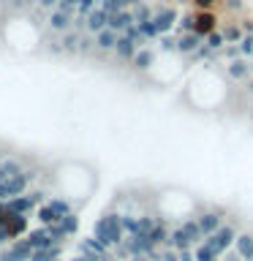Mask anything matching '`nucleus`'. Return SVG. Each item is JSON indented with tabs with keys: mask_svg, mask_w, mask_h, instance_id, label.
Returning a JSON list of instances; mask_svg holds the SVG:
<instances>
[{
	"mask_svg": "<svg viewBox=\"0 0 253 261\" xmlns=\"http://www.w3.org/2000/svg\"><path fill=\"white\" fill-rule=\"evenodd\" d=\"M93 237L101 240L109 250L120 248V245L125 242V237H128L125 228H122V212H114V210L104 212V215L93 223Z\"/></svg>",
	"mask_w": 253,
	"mask_h": 261,
	"instance_id": "obj_1",
	"label": "nucleus"
},
{
	"mask_svg": "<svg viewBox=\"0 0 253 261\" xmlns=\"http://www.w3.org/2000/svg\"><path fill=\"white\" fill-rule=\"evenodd\" d=\"M237 234H240V231L234 228V223H223V226H220L215 234L204 237V245H210V248L215 250L218 256H223V253H229V248H234Z\"/></svg>",
	"mask_w": 253,
	"mask_h": 261,
	"instance_id": "obj_2",
	"label": "nucleus"
},
{
	"mask_svg": "<svg viewBox=\"0 0 253 261\" xmlns=\"http://www.w3.org/2000/svg\"><path fill=\"white\" fill-rule=\"evenodd\" d=\"M77 250H79V256H85L87 261H114V253L106 248L101 240H95L93 234L85 237V240H79Z\"/></svg>",
	"mask_w": 253,
	"mask_h": 261,
	"instance_id": "obj_3",
	"label": "nucleus"
},
{
	"mask_svg": "<svg viewBox=\"0 0 253 261\" xmlns=\"http://www.w3.org/2000/svg\"><path fill=\"white\" fill-rule=\"evenodd\" d=\"M177 22H180V11L174 6H158L155 8V16H153V24L161 36L166 33H174L177 30Z\"/></svg>",
	"mask_w": 253,
	"mask_h": 261,
	"instance_id": "obj_4",
	"label": "nucleus"
},
{
	"mask_svg": "<svg viewBox=\"0 0 253 261\" xmlns=\"http://www.w3.org/2000/svg\"><path fill=\"white\" fill-rule=\"evenodd\" d=\"M33 258V248L28 245V240H14L8 248L0 250V261H30Z\"/></svg>",
	"mask_w": 253,
	"mask_h": 261,
	"instance_id": "obj_5",
	"label": "nucleus"
},
{
	"mask_svg": "<svg viewBox=\"0 0 253 261\" xmlns=\"http://www.w3.org/2000/svg\"><path fill=\"white\" fill-rule=\"evenodd\" d=\"M223 210H201L199 215H196V220H199V226H201V231L204 237H210V234H215L220 226H223Z\"/></svg>",
	"mask_w": 253,
	"mask_h": 261,
	"instance_id": "obj_6",
	"label": "nucleus"
},
{
	"mask_svg": "<svg viewBox=\"0 0 253 261\" xmlns=\"http://www.w3.org/2000/svg\"><path fill=\"white\" fill-rule=\"evenodd\" d=\"M73 19L77 16H71V14H65V11H60V8H55V11H49V16H46V28L52 30V33H68V30H73Z\"/></svg>",
	"mask_w": 253,
	"mask_h": 261,
	"instance_id": "obj_7",
	"label": "nucleus"
},
{
	"mask_svg": "<svg viewBox=\"0 0 253 261\" xmlns=\"http://www.w3.org/2000/svg\"><path fill=\"white\" fill-rule=\"evenodd\" d=\"M215 30H218V16H215V11H196V28H193L196 36L207 38L210 33H215Z\"/></svg>",
	"mask_w": 253,
	"mask_h": 261,
	"instance_id": "obj_8",
	"label": "nucleus"
},
{
	"mask_svg": "<svg viewBox=\"0 0 253 261\" xmlns=\"http://www.w3.org/2000/svg\"><path fill=\"white\" fill-rule=\"evenodd\" d=\"M226 76L232 79V82H245L248 76H253L250 60H245V57H237V60L226 63Z\"/></svg>",
	"mask_w": 253,
	"mask_h": 261,
	"instance_id": "obj_9",
	"label": "nucleus"
},
{
	"mask_svg": "<svg viewBox=\"0 0 253 261\" xmlns=\"http://www.w3.org/2000/svg\"><path fill=\"white\" fill-rule=\"evenodd\" d=\"M8 204V212H14V215H33V212H36V199H33V193L28 191L24 196H16V199H11V201H6Z\"/></svg>",
	"mask_w": 253,
	"mask_h": 261,
	"instance_id": "obj_10",
	"label": "nucleus"
},
{
	"mask_svg": "<svg viewBox=\"0 0 253 261\" xmlns=\"http://www.w3.org/2000/svg\"><path fill=\"white\" fill-rule=\"evenodd\" d=\"M155 57H158V55H155V49L142 46V49L136 52V57L131 60V68H134L136 73H147V71H150L153 65H155Z\"/></svg>",
	"mask_w": 253,
	"mask_h": 261,
	"instance_id": "obj_11",
	"label": "nucleus"
},
{
	"mask_svg": "<svg viewBox=\"0 0 253 261\" xmlns=\"http://www.w3.org/2000/svg\"><path fill=\"white\" fill-rule=\"evenodd\" d=\"M201 44H204L201 36H196V33H183V36H177V55L180 57H191Z\"/></svg>",
	"mask_w": 253,
	"mask_h": 261,
	"instance_id": "obj_12",
	"label": "nucleus"
},
{
	"mask_svg": "<svg viewBox=\"0 0 253 261\" xmlns=\"http://www.w3.org/2000/svg\"><path fill=\"white\" fill-rule=\"evenodd\" d=\"M106 24H109V14H106L104 8L98 6L93 14H87V19H85V30L90 33V36H98L101 30H106Z\"/></svg>",
	"mask_w": 253,
	"mask_h": 261,
	"instance_id": "obj_13",
	"label": "nucleus"
},
{
	"mask_svg": "<svg viewBox=\"0 0 253 261\" xmlns=\"http://www.w3.org/2000/svg\"><path fill=\"white\" fill-rule=\"evenodd\" d=\"M24 240H28V245H30L33 250H38V248H49V245H57V242H52V237H49V228H46V226L30 228V231L24 234Z\"/></svg>",
	"mask_w": 253,
	"mask_h": 261,
	"instance_id": "obj_14",
	"label": "nucleus"
},
{
	"mask_svg": "<svg viewBox=\"0 0 253 261\" xmlns=\"http://www.w3.org/2000/svg\"><path fill=\"white\" fill-rule=\"evenodd\" d=\"M136 52H139V44L136 41H131L128 36H120V41H117V46H114V57L117 60H122V63H131L136 57Z\"/></svg>",
	"mask_w": 253,
	"mask_h": 261,
	"instance_id": "obj_15",
	"label": "nucleus"
},
{
	"mask_svg": "<svg viewBox=\"0 0 253 261\" xmlns=\"http://www.w3.org/2000/svg\"><path fill=\"white\" fill-rule=\"evenodd\" d=\"M24 169H28V166H24V158L8 155V158L0 161V179H11V177H16V174H22Z\"/></svg>",
	"mask_w": 253,
	"mask_h": 261,
	"instance_id": "obj_16",
	"label": "nucleus"
},
{
	"mask_svg": "<svg viewBox=\"0 0 253 261\" xmlns=\"http://www.w3.org/2000/svg\"><path fill=\"white\" fill-rule=\"evenodd\" d=\"M131 24H136V19H134V11H131V8H125V11H120V14H109V24H106V28L109 30H114V33H125Z\"/></svg>",
	"mask_w": 253,
	"mask_h": 261,
	"instance_id": "obj_17",
	"label": "nucleus"
},
{
	"mask_svg": "<svg viewBox=\"0 0 253 261\" xmlns=\"http://www.w3.org/2000/svg\"><path fill=\"white\" fill-rule=\"evenodd\" d=\"M117 41H120V33H114V30H101L95 36V52H101V55H109L114 52V46H117Z\"/></svg>",
	"mask_w": 253,
	"mask_h": 261,
	"instance_id": "obj_18",
	"label": "nucleus"
},
{
	"mask_svg": "<svg viewBox=\"0 0 253 261\" xmlns=\"http://www.w3.org/2000/svg\"><path fill=\"white\" fill-rule=\"evenodd\" d=\"M6 226H8V231H11L14 240H22V237L30 231V218L28 215H14L11 212V218H8Z\"/></svg>",
	"mask_w": 253,
	"mask_h": 261,
	"instance_id": "obj_19",
	"label": "nucleus"
},
{
	"mask_svg": "<svg viewBox=\"0 0 253 261\" xmlns=\"http://www.w3.org/2000/svg\"><path fill=\"white\" fill-rule=\"evenodd\" d=\"M166 245H169V248H174V250H191L193 248L191 240H188V234H185V228H183V223H177L174 228H171Z\"/></svg>",
	"mask_w": 253,
	"mask_h": 261,
	"instance_id": "obj_20",
	"label": "nucleus"
},
{
	"mask_svg": "<svg viewBox=\"0 0 253 261\" xmlns=\"http://www.w3.org/2000/svg\"><path fill=\"white\" fill-rule=\"evenodd\" d=\"M234 250L242 256V261H250V258H253V234H250V231H242V234H237Z\"/></svg>",
	"mask_w": 253,
	"mask_h": 261,
	"instance_id": "obj_21",
	"label": "nucleus"
},
{
	"mask_svg": "<svg viewBox=\"0 0 253 261\" xmlns=\"http://www.w3.org/2000/svg\"><path fill=\"white\" fill-rule=\"evenodd\" d=\"M60 44H63V55H79V46H82V36L79 30H68L60 36Z\"/></svg>",
	"mask_w": 253,
	"mask_h": 261,
	"instance_id": "obj_22",
	"label": "nucleus"
},
{
	"mask_svg": "<svg viewBox=\"0 0 253 261\" xmlns=\"http://www.w3.org/2000/svg\"><path fill=\"white\" fill-rule=\"evenodd\" d=\"M46 204L52 207V212H55V215L60 218V220H63L65 215H71V212H73V204H71L68 196H52V199H49Z\"/></svg>",
	"mask_w": 253,
	"mask_h": 261,
	"instance_id": "obj_23",
	"label": "nucleus"
},
{
	"mask_svg": "<svg viewBox=\"0 0 253 261\" xmlns=\"http://www.w3.org/2000/svg\"><path fill=\"white\" fill-rule=\"evenodd\" d=\"M57 258H63V245H49V248L33 250L30 261H57Z\"/></svg>",
	"mask_w": 253,
	"mask_h": 261,
	"instance_id": "obj_24",
	"label": "nucleus"
},
{
	"mask_svg": "<svg viewBox=\"0 0 253 261\" xmlns=\"http://www.w3.org/2000/svg\"><path fill=\"white\" fill-rule=\"evenodd\" d=\"M36 218H38V226H55V223H60V218L52 212L49 204H41V207L36 210Z\"/></svg>",
	"mask_w": 253,
	"mask_h": 261,
	"instance_id": "obj_25",
	"label": "nucleus"
},
{
	"mask_svg": "<svg viewBox=\"0 0 253 261\" xmlns=\"http://www.w3.org/2000/svg\"><path fill=\"white\" fill-rule=\"evenodd\" d=\"M218 55H220V52H212L207 44H201L191 57H188V60H191V63H212V60H218Z\"/></svg>",
	"mask_w": 253,
	"mask_h": 261,
	"instance_id": "obj_26",
	"label": "nucleus"
},
{
	"mask_svg": "<svg viewBox=\"0 0 253 261\" xmlns=\"http://www.w3.org/2000/svg\"><path fill=\"white\" fill-rule=\"evenodd\" d=\"M223 38H226V44H240L242 41V36H245V30H242V24H237V22H232V24H226L223 30Z\"/></svg>",
	"mask_w": 253,
	"mask_h": 261,
	"instance_id": "obj_27",
	"label": "nucleus"
},
{
	"mask_svg": "<svg viewBox=\"0 0 253 261\" xmlns=\"http://www.w3.org/2000/svg\"><path fill=\"white\" fill-rule=\"evenodd\" d=\"M57 226L63 228V234H65V237H73V234H79V215H77V212H71V215H65V218H63Z\"/></svg>",
	"mask_w": 253,
	"mask_h": 261,
	"instance_id": "obj_28",
	"label": "nucleus"
},
{
	"mask_svg": "<svg viewBox=\"0 0 253 261\" xmlns=\"http://www.w3.org/2000/svg\"><path fill=\"white\" fill-rule=\"evenodd\" d=\"M131 11H134V19H136V24L153 22V16H155V8H153V6H147V3L136 6V8H131Z\"/></svg>",
	"mask_w": 253,
	"mask_h": 261,
	"instance_id": "obj_29",
	"label": "nucleus"
},
{
	"mask_svg": "<svg viewBox=\"0 0 253 261\" xmlns=\"http://www.w3.org/2000/svg\"><path fill=\"white\" fill-rule=\"evenodd\" d=\"M158 49L163 55H177V36L174 33H166V36L158 38Z\"/></svg>",
	"mask_w": 253,
	"mask_h": 261,
	"instance_id": "obj_30",
	"label": "nucleus"
},
{
	"mask_svg": "<svg viewBox=\"0 0 253 261\" xmlns=\"http://www.w3.org/2000/svg\"><path fill=\"white\" fill-rule=\"evenodd\" d=\"M193 28H196V14H183V16H180V22H177L174 36H183V33H193Z\"/></svg>",
	"mask_w": 253,
	"mask_h": 261,
	"instance_id": "obj_31",
	"label": "nucleus"
},
{
	"mask_svg": "<svg viewBox=\"0 0 253 261\" xmlns=\"http://www.w3.org/2000/svg\"><path fill=\"white\" fill-rule=\"evenodd\" d=\"M193 256H196V261H218L220 256H218V253L215 250H212L210 248V245H196V248H193Z\"/></svg>",
	"mask_w": 253,
	"mask_h": 261,
	"instance_id": "obj_32",
	"label": "nucleus"
},
{
	"mask_svg": "<svg viewBox=\"0 0 253 261\" xmlns=\"http://www.w3.org/2000/svg\"><path fill=\"white\" fill-rule=\"evenodd\" d=\"M204 44H207L212 52H223V46H226V38H223V33L215 30V33H210L207 38H204Z\"/></svg>",
	"mask_w": 253,
	"mask_h": 261,
	"instance_id": "obj_33",
	"label": "nucleus"
},
{
	"mask_svg": "<svg viewBox=\"0 0 253 261\" xmlns=\"http://www.w3.org/2000/svg\"><path fill=\"white\" fill-rule=\"evenodd\" d=\"M122 228H125V234H139V215L122 212Z\"/></svg>",
	"mask_w": 253,
	"mask_h": 261,
	"instance_id": "obj_34",
	"label": "nucleus"
},
{
	"mask_svg": "<svg viewBox=\"0 0 253 261\" xmlns=\"http://www.w3.org/2000/svg\"><path fill=\"white\" fill-rule=\"evenodd\" d=\"M101 8L106 14H120V11H125L128 3L125 0H101Z\"/></svg>",
	"mask_w": 253,
	"mask_h": 261,
	"instance_id": "obj_35",
	"label": "nucleus"
},
{
	"mask_svg": "<svg viewBox=\"0 0 253 261\" xmlns=\"http://www.w3.org/2000/svg\"><path fill=\"white\" fill-rule=\"evenodd\" d=\"M237 46H240V55L245 60H253V36H242V41Z\"/></svg>",
	"mask_w": 253,
	"mask_h": 261,
	"instance_id": "obj_36",
	"label": "nucleus"
},
{
	"mask_svg": "<svg viewBox=\"0 0 253 261\" xmlns=\"http://www.w3.org/2000/svg\"><path fill=\"white\" fill-rule=\"evenodd\" d=\"M220 55H223L229 63H232V60H237V57H242V55H240V46H237V44H226V46H223V52H220Z\"/></svg>",
	"mask_w": 253,
	"mask_h": 261,
	"instance_id": "obj_37",
	"label": "nucleus"
},
{
	"mask_svg": "<svg viewBox=\"0 0 253 261\" xmlns=\"http://www.w3.org/2000/svg\"><path fill=\"white\" fill-rule=\"evenodd\" d=\"M223 3V8L226 11H232V14H237V11H242L245 8V0H220Z\"/></svg>",
	"mask_w": 253,
	"mask_h": 261,
	"instance_id": "obj_38",
	"label": "nucleus"
},
{
	"mask_svg": "<svg viewBox=\"0 0 253 261\" xmlns=\"http://www.w3.org/2000/svg\"><path fill=\"white\" fill-rule=\"evenodd\" d=\"M11 242H14V237H11V231H8V226H0V250L8 248Z\"/></svg>",
	"mask_w": 253,
	"mask_h": 261,
	"instance_id": "obj_39",
	"label": "nucleus"
},
{
	"mask_svg": "<svg viewBox=\"0 0 253 261\" xmlns=\"http://www.w3.org/2000/svg\"><path fill=\"white\" fill-rule=\"evenodd\" d=\"M191 3L196 6V11H212L218 0H191Z\"/></svg>",
	"mask_w": 253,
	"mask_h": 261,
	"instance_id": "obj_40",
	"label": "nucleus"
},
{
	"mask_svg": "<svg viewBox=\"0 0 253 261\" xmlns=\"http://www.w3.org/2000/svg\"><path fill=\"white\" fill-rule=\"evenodd\" d=\"M57 6H60V0H38V6H36V8H41L44 14H49V11H55Z\"/></svg>",
	"mask_w": 253,
	"mask_h": 261,
	"instance_id": "obj_41",
	"label": "nucleus"
},
{
	"mask_svg": "<svg viewBox=\"0 0 253 261\" xmlns=\"http://www.w3.org/2000/svg\"><path fill=\"white\" fill-rule=\"evenodd\" d=\"M8 218H11V212H8V204H6V201H0V226H6V223H8Z\"/></svg>",
	"mask_w": 253,
	"mask_h": 261,
	"instance_id": "obj_42",
	"label": "nucleus"
},
{
	"mask_svg": "<svg viewBox=\"0 0 253 261\" xmlns=\"http://www.w3.org/2000/svg\"><path fill=\"white\" fill-rule=\"evenodd\" d=\"M180 261H196L193 248H191V250H180Z\"/></svg>",
	"mask_w": 253,
	"mask_h": 261,
	"instance_id": "obj_43",
	"label": "nucleus"
},
{
	"mask_svg": "<svg viewBox=\"0 0 253 261\" xmlns=\"http://www.w3.org/2000/svg\"><path fill=\"white\" fill-rule=\"evenodd\" d=\"M240 24H242L245 36H253V19H245V22H240Z\"/></svg>",
	"mask_w": 253,
	"mask_h": 261,
	"instance_id": "obj_44",
	"label": "nucleus"
},
{
	"mask_svg": "<svg viewBox=\"0 0 253 261\" xmlns=\"http://www.w3.org/2000/svg\"><path fill=\"white\" fill-rule=\"evenodd\" d=\"M125 3H128V8H136V6H142L144 0H125Z\"/></svg>",
	"mask_w": 253,
	"mask_h": 261,
	"instance_id": "obj_45",
	"label": "nucleus"
},
{
	"mask_svg": "<svg viewBox=\"0 0 253 261\" xmlns=\"http://www.w3.org/2000/svg\"><path fill=\"white\" fill-rule=\"evenodd\" d=\"M131 261H153V256H131Z\"/></svg>",
	"mask_w": 253,
	"mask_h": 261,
	"instance_id": "obj_46",
	"label": "nucleus"
},
{
	"mask_svg": "<svg viewBox=\"0 0 253 261\" xmlns=\"http://www.w3.org/2000/svg\"><path fill=\"white\" fill-rule=\"evenodd\" d=\"M22 3H24V6L30 8V6H38V0H22Z\"/></svg>",
	"mask_w": 253,
	"mask_h": 261,
	"instance_id": "obj_47",
	"label": "nucleus"
},
{
	"mask_svg": "<svg viewBox=\"0 0 253 261\" xmlns=\"http://www.w3.org/2000/svg\"><path fill=\"white\" fill-rule=\"evenodd\" d=\"M68 261H87L85 256H73V258H68Z\"/></svg>",
	"mask_w": 253,
	"mask_h": 261,
	"instance_id": "obj_48",
	"label": "nucleus"
},
{
	"mask_svg": "<svg viewBox=\"0 0 253 261\" xmlns=\"http://www.w3.org/2000/svg\"><path fill=\"white\" fill-rule=\"evenodd\" d=\"M250 68H253V60H250Z\"/></svg>",
	"mask_w": 253,
	"mask_h": 261,
	"instance_id": "obj_49",
	"label": "nucleus"
}]
</instances>
